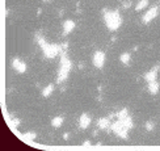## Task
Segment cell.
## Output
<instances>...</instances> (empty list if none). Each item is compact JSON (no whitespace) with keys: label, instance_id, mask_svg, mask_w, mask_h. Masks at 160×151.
Listing matches in <instances>:
<instances>
[{"label":"cell","instance_id":"23","mask_svg":"<svg viewBox=\"0 0 160 151\" xmlns=\"http://www.w3.org/2000/svg\"><path fill=\"white\" fill-rule=\"evenodd\" d=\"M83 145H84V146H89V145H91V143H89V141H87V142H84Z\"/></svg>","mask_w":160,"mask_h":151},{"label":"cell","instance_id":"18","mask_svg":"<svg viewBox=\"0 0 160 151\" xmlns=\"http://www.w3.org/2000/svg\"><path fill=\"white\" fill-rule=\"evenodd\" d=\"M118 120H123V118H126V117L129 116V112H127V109H122L121 112H118Z\"/></svg>","mask_w":160,"mask_h":151},{"label":"cell","instance_id":"9","mask_svg":"<svg viewBox=\"0 0 160 151\" xmlns=\"http://www.w3.org/2000/svg\"><path fill=\"white\" fill-rule=\"evenodd\" d=\"M80 128L81 129H87L89 126V124H91V118H89V116H87L85 113H83L81 116H80Z\"/></svg>","mask_w":160,"mask_h":151},{"label":"cell","instance_id":"11","mask_svg":"<svg viewBox=\"0 0 160 151\" xmlns=\"http://www.w3.org/2000/svg\"><path fill=\"white\" fill-rule=\"evenodd\" d=\"M156 76H157V70L154 69L152 71L147 72L146 75H144V79H146V82H154V80H156Z\"/></svg>","mask_w":160,"mask_h":151},{"label":"cell","instance_id":"13","mask_svg":"<svg viewBox=\"0 0 160 151\" xmlns=\"http://www.w3.org/2000/svg\"><path fill=\"white\" fill-rule=\"evenodd\" d=\"M120 59H121V62H122L123 65H129V63H130V59H131V57H130L129 53H123V54H121Z\"/></svg>","mask_w":160,"mask_h":151},{"label":"cell","instance_id":"15","mask_svg":"<svg viewBox=\"0 0 160 151\" xmlns=\"http://www.w3.org/2000/svg\"><path fill=\"white\" fill-rule=\"evenodd\" d=\"M63 124V118L62 117H55L54 120L51 121V125L54 126V128H59V126H62Z\"/></svg>","mask_w":160,"mask_h":151},{"label":"cell","instance_id":"4","mask_svg":"<svg viewBox=\"0 0 160 151\" xmlns=\"http://www.w3.org/2000/svg\"><path fill=\"white\" fill-rule=\"evenodd\" d=\"M111 129H113V130H114V133L117 134V135H120L121 138H127V130H129V129L126 128L125 124H123L121 120H118L117 122L113 124Z\"/></svg>","mask_w":160,"mask_h":151},{"label":"cell","instance_id":"14","mask_svg":"<svg viewBox=\"0 0 160 151\" xmlns=\"http://www.w3.org/2000/svg\"><path fill=\"white\" fill-rule=\"evenodd\" d=\"M147 5H148V0H140L139 3L137 4L135 9H137V11H142V9H144Z\"/></svg>","mask_w":160,"mask_h":151},{"label":"cell","instance_id":"5","mask_svg":"<svg viewBox=\"0 0 160 151\" xmlns=\"http://www.w3.org/2000/svg\"><path fill=\"white\" fill-rule=\"evenodd\" d=\"M104 63H105V53L103 51H96L93 55V65L97 69H103Z\"/></svg>","mask_w":160,"mask_h":151},{"label":"cell","instance_id":"1","mask_svg":"<svg viewBox=\"0 0 160 151\" xmlns=\"http://www.w3.org/2000/svg\"><path fill=\"white\" fill-rule=\"evenodd\" d=\"M104 12H105L104 17H105V23L108 29L109 30H117L121 26V24H122V19H121L118 11H108V12L104 11Z\"/></svg>","mask_w":160,"mask_h":151},{"label":"cell","instance_id":"20","mask_svg":"<svg viewBox=\"0 0 160 151\" xmlns=\"http://www.w3.org/2000/svg\"><path fill=\"white\" fill-rule=\"evenodd\" d=\"M146 129L148 131H152V130H154V124H152V122H147L146 124Z\"/></svg>","mask_w":160,"mask_h":151},{"label":"cell","instance_id":"8","mask_svg":"<svg viewBox=\"0 0 160 151\" xmlns=\"http://www.w3.org/2000/svg\"><path fill=\"white\" fill-rule=\"evenodd\" d=\"M74 28H75V23L72 20H67L66 23L63 24V34L66 36V34H68V33H71L72 30H74Z\"/></svg>","mask_w":160,"mask_h":151},{"label":"cell","instance_id":"22","mask_svg":"<svg viewBox=\"0 0 160 151\" xmlns=\"http://www.w3.org/2000/svg\"><path fill=\"white\" fill-rule=\"evenodd\" d=\"M63 138H64V139H67V138H68V134H63Z\"/></svg>","mask_w":160,"mask_h":151},{"label":"cell","instance_id":"10","mask_svg":"<svg viewBox=\"0 0 160 151\" xmlns=\"http://www.w3.org/2000/svg\"><path fill=\"white\" fill-rule=\"evenodd\" d=\"M159 88H160V86H159V83H157L156 80L148 83V92H150V93L156 95L157 92H159Z\"/></svg>","mask_w":160,"mask_h":151},{"label":"cell","instance_id":"17","mask_svg":"<svg viewBox=\"0 0 160 151\" xmlns=\"http://www.w3.org/2000/svg\"><path fill=\"white\" fill-rule=\"evenodd\" d=\"M98 126H100L101 129H106L109 126V120L108 118H101V120L98 121Z\"/></svg>","mask_w":160,"mask_h":151},{"label":"cell","instance_id":"24","mask_svg":"<svg viewBox=\"0 0 160 151\" xmlns=\"http://www.w3.org/2000/svg\"><path fill=\"white\" fill-rule=\"evenodd\" d=\"M45 1H47V0H45Z\"/></svg>","mask_w":160,"mask_h":151},{"label":"cell","instance_id":"2","mask_svg":"<svg viewBox=\"0 0 160 151\" xmlns=\"http://www.w3.org/2000/svg\"><path fill=\"white\" fill-rule=\"evenodd\" d=\"M71 67H72V63L70 62V59L66 55H62V59H60V70H59V74H58V82L63 83L67 79Z\"/></svg>","mask_w":160,"mask_h":151},{"label":"cell","instance_id":"12","mask_svg":"<svg viewBox=\"0 0 160 151\" xmlns=\"http://www.w3.org/2000/svg\"><path fill=\"white\" fill-rule=\"evenodd\" d=\"M53 91H54V84H49V86L42 91V96H45V97L50 96V95L53 93Z\"/></svg>","mask_w":160,"mask_h":151},{"label":"cell","instance_id":"19","mask_svg":"<svg viewBox=\"0 0 160 151\" xmlns=\"http://www.w3.org/2000/svg\"><path fill=\"white\" fill-rule=\"evenodd\" d=\"M24 138H25L26 141H31V139H34L36 138V134L34 133H26L25 135H24Z\"/></svg>","mask_w":160,"mask_h":151},{"label":"cell","instance_id":"6","mask_svg":"<svg viewBox=\"0 0 160 151\" xmlns=\"http://www.w3.org/2000/svg\"><path fill=\"white\" fill-rule=\"evenodd\" d=\"M157 12H159L157 7H152V8L150 9L146 14H144V17H143V23L147 24V23H150V21H152L157 16Z\"/></svg>","mask_w":160,"mask_h":151},{"label":"cell","instance_id":"3","mask_svg":"<svg viewBox=\"0 0 160 151\" xmlns=\"http://www.w3.org/2000/svg\"><path fill=\"white\" fill-rule=\"evenodd\" d=\"M38 43H40L41 47H42L46 58H50V59H51V58H54L55 55H58V53H59V46L49 45V43H46L45 41H43V38H41V37H38Z\"/></svg>","mask_w":160,"mask_h":151},{"label":"cell","instance_id":"16","mask_svg":"<svg viewBox=\"0 0 160 151\" xmlns=\"http://www.w3.org/2000/svg\"><path fill=\"white\" fill-rule=\"evenodd\" d=\"M121 121H122V122L125 124V126H126L127 129H131V128H133V120L130 118L129 116L126 117V118H123V120H121Z\"/></svg>","mask_w":160,"mask_h":151},{"label":"cell","instance_id":"21","mask_svg":"<svg viewBox=\"0 0 160 151\" xmlns=\"http://www.w3.org/2000/svg\"><path fill=\"white\" fill-rule=\"evenodd\" d=\"M130 7V1L129 3H123V8H129Z\"/></svg>","mask_w":160,"mask_h":151},{"label":"cell","instance_id":"7","mask_svg":"<svg viewBox=\"0 0 160 151\" xmlns=\"http://www.w3.org/2000/svg\"><path fill=\"white\" fill-rule=\"evenodd\" d=\"M12 66H13V69L17 70L18 72H25L26 71V65L21 62L18 58H14V59L12 60Z\"/></svg>","mask_w":160,"mask_h":151}]
</instances>
